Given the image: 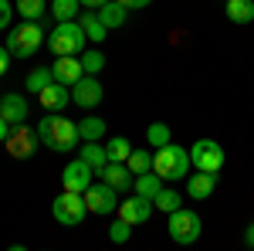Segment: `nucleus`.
I'll list each match as a JSON object with an SVG mask.
<instances>
[{"mask_svg": "<svg viewBox=\"0 0 254 251\" xmlns=\"http://www.w3.org/2000/svg\"><path fill=\"white\" fill-rule=\"evenodd\" d=\"M126 163H129V170H132V173H149V170H153V153H149V150H136V146H132V153H129V160H126Z\"/></svg>", "mask_w": 254, "mask_h": 251, "instance_id": "obj_28", "label": "nucleus"}, {"mask_svg": "<svg viewBox=\"0 0 254 251\" xmlns=\"http://www.w3.org/2000/svg\"><path fill=\"white\" fill-rule=\"evenodd\" d=\"M166 143H173V133H170V126L166 122H149V129H146V146H166Z\"/></svg>", "mask_w": 254, "mask_h": 251, "instance_id": "obj_27", "label": "nucleus"}, {"mask_svg": "<svg viewBox=\"0 0 254 251\" xmlns=\"http://www.w3.org/2000/svg\"><path fill=\"white\" fill-rule=\"evenodd\" d=\"M92 183H95V170H92V167H88L81 156H78V160H71V163L61 170V187H64V190L85 193Z\"/></svg>", "mask_w": 254, "mask_h": 251, "instance_id": "obj_10", "label": "nucleus"}, {"mask_svg": "<svg viewBox=\"0 0 254 251\" xmlns=\"http://www.w3.org/2000/svg\"><path fill=\"white\" fill-rule=\"evenodd\" d=\"M78 24L85 27V34H88V41H92V44L105 41V34H109V27H105V24L98 20L95 10H81V14H78Z\"/></svg>", "mask_w": 254, "mask_h": 251, "instance_id": "obj_19", "label": "nucleus"}, {"mask_svg": "<svg viewBox=\"0 0 254 251\" xmlns=\"http://www.w3.org/2000/svg\"><path fill=\"white\" fill-rule=\"evenodd\" d=\"M81 68H85V75H98L102 68H105V55L92 48V51H81Z\"/></svg>", "mask_w": 254, "mask_h": 251, "instance_id": "obj_31", "label": "nucleus"}, {"mask_svg": "<svg viewBox=\"0 0 254 251\" xmlns=\"http://www.w3.org/2000/svg\"><path fill=\"white\" fill-rule=\"evenodd\" d=\"M17 14V7H10V0H0V31L10 27V17Z\"/></svg>", "mask_w": 254, "mask_h": 251, "instance_id": "obj_33", "label": "nucleus"}, {"mask_svg": "<svg viewBox=\"0 0 254 251\" xmlns=\"http://www.w3.org/2000/svg\"><path fill=\"white\" fill-rule=\"evenodd\" d=\"M81 10H85L81 0H51V7H48V14L55 20H78Z\"/></svg>", "mask_w": 254, "mask_h": 251, "instance_id": "obj_23", "label": "nucleus"}, {"mask_svg": "<svg viewBox=\"0 0 254 251\" xmlns=\"http://www.w3.org/2000/svg\"><path fill=\"white\" fill-rule=\"evenodd\" d=\"M105 95V88H102V82L95 75H81L75 85H71V102L78 105V109H95L98 102Z\"/></svg>", "mask_w": 254, "mask_h": 251, "instance_id": "obj_11", "label": "nucleus"}, {"mask_svg": "<svg viewBox=\"0 0 254 251\" xmlns=\"http://www.w3.org/2000/svg\"><path fill=\"white\" fill-rule=\"evenodd\" d=\"M38 143H41L38 129H27V126L20 122V126H10V136H7V143H3V146H7V153H10V156L27 160V156H34Z\"/></svg>", "mask_w": 254, "mask_h": 251, "instance_id": "obj_9", "label": "nucleus"}, {"mask_svg": "<svg viewBox=\"0 0 254 251\" xmlns=\"http://www.w3.org/2000/svg\"><path fill=\"white\" fill-rule=\"evenodd\" d=\"M153 207H159V211L170 214V211H176V207H183V197H180L176 190H170V187H163V190L153 197Z\"/></svg>", "mask_w": 254, "mask_h": 251, "instance_id": "obj_30", "label": "nucleus"}, {"mask_svg": "<svg viewBox=\"0 0 254 251\" xmlns=\"http://www.w3.org/2000/svg\"><path fill=\"white\" fill-rule=\"evenodd\" d=\"M119 217H122V221H129L132 228H136V224H146V221L153 217V200H149V197H142V193L129 197V200H119Z\"/></svg>", "mask_w": 254, "mask_h": 251, "instance_id": "obj_12", "label": "nucleus"}, {"mask_svg": "<svg viewBox=\"0 0 254 251\" xmlns=\"http://www.w3.org/2000/svg\"><path fill=\"white\" fill-rule=\"evenodd\" d=\"M166 231H170V238H173L176 245H193V241H200L203 221H200V214L190 211V207H176V211H170Z\"/></svg>", "mask_w": 254, "mask_h": 251, "instance_id": "obj_6", "label": "nucleus"}, {"mask_svg": "<svg viewBox=\"0 0 254 251\" xmlns=\"http://www.w3.org/2000/svg\"><path fill=\"white\" fill-rule=\"evenodd\" d=\"M14 7H17V14L24 20H41L44 14H48V0H14Z\"/></svg>", "mask_w": 254, "mask_h": 251, "instance_id": "obj_24", "label": "nucleus"}, {"mask_svg": "<svg viewBox=\"0 0 254 251\" xmlns=\"http://www.w3.org/2000/svg\"><path fill=\"white\" fill-rule=\"evenodd\" d=\"M38 102L48 109V112H64L68 102H71V85H64V82H51L44 92H38Z\"/></svg>", "mask_w": 254, "mask_h": 251, "instance_id": "obj_14", "label": "nucleus"}, {"mask_svg": "<svg viewBox=\"0 0 254 251\" xmlns=\"http://www.w3.org/2000/svg\"><path fill=\"white\" fill-rule=\"evenodd\" d=\"M190 163L193 170H207V173H220L227 156H224V146L217 139H196L190 146Z\"/></svg>", "mask_w": 254, "mask_h": 251, "instance_id": "obj_7", "label": "nucleus"}, {"mask_svg": "<svg viewBox=\"0 0 254 251\" xmlns=\"http://www.w3.org/2000/svg\"><path fill=\"white\" fill-rule=\"evenodd\" d=\"M7 68H10V51L7 44H0V75H7Z\"/></svg>", "mask_w": 254, "mask_h": 251, "instance_id": "obj_35", "label": "nucleus"}, {"mask_svg": "<svg viewBox=\"0 0 254 251\" xmlns=\"http://www.w3.org/2000/svg\"><path fill=\"white\" fill-rule=\"evenodd\" d=\"M244 245L254 248V224H248V231H244Z\"/></svg>", "mask_w": 254, "mask_h": 251, "instance_id": "obj_37", "label": "nucleus"}, {"mask_svg": "<svg viewBox=\"0 0 254 251\" xmlns=\"http://www.w3.org/2000/svg\"><path fill=\"white\" fill-rule=\"evenodd\" d=\"M78 150H81V160L95 170V176H98V170L109 163V156H105V146H98V139H92V143H78Z\"/></svg>", "mask_w": 254, "mask_h": 251, "instance_id": "obj_21", "label": "nucleus"}, {"mask_svg": "<svg viewBox=\"0 0 254 251\" xmlns=\"http://www.w3.org/2000/svg\"><path fill=\"white\" fill-rule=\"evenodd\" d=\"M78 136H81V143L102 139V136H105V119H98V116H85V119L78 122Z\"/></svg>", "mask_w": 254, "mask_h": 251, "instance_id": "obj_25", "label": "nucleus"}, {"mask_svg": "<svg viewBox=\"0 0 254 251\" xmlns=\"http://www.w3.org/2000/svg\"><path fill=\"white\" fill-rule=\"evenodd\" d=\"M51 82H55V72H51V68H34L24 85H27V92H44Z\"/></svg>", "mask_w": 254, "mask_h": 251, "instance_id": "obj_29", "label": "nucleus"}, {"mask_svg": "<svg viewBox=\"0 0 254 251\" xmlns=\"http://www.w3.org/2000/svg\"><path fill=\"white\" fill-rule=\"evenodd\" d=\"M38 136H41V143L48 150H55V153H68V150H75L81 143L78 122L64 119V112H48L44 119H38Z\"/></svg>", "mask_w": 254, "mask_h": 251, "instance_id": "obj_1", "label": "nucleus"}, {"mask_svg": "<svg viewBox=\"0 0 254 251\" xmlns=\"http://www.w3.org/2000/svg\"><path fill=\"white\" fill-rule=\"evenodd\" d=\"M51 72H55V82H64V85H75L85 75L78 55H58V61L51 65Z\"/></svg>", "mask_w": 254, "mask_h": 251, "instance_id": "obj_16", "label": "nucleus"}, {"mask_svg": "<svg viewBox=\"0 0 254 251\" xmlns=\"http://www.w3.org/2000/svg\"><path fill=\"white\" fill-rule=\"evenodd\" d=\"M102 3H105V0H81V7H85V10H98Z\"/></svg>", "mask_w": 254, "mask_h": 251, "instance_id": "obj_38", "label": "nucleus"}, {"mask_svg": "<svg viewBox=\"0 0 254 251\" xmlns=\"http://www.w3.org/2000/svg\"><path fill=\"white\" fill-rule=\"evenodd\" d=\"M95 14H98V20H102V24H105L109 31L122 27V24H126V17H129V10H126V7H122L119 0H105V3L98 7Z\"/></svg>", "mask_w": 254, "mask_h": 251, "instance_id": "obj_18", "label": "nucleus"}, {"mask_svg": "<svg viewBox=\"0 0 254 251\" xmlns=\"http://www.w3.org/2000/svg\"><path fill=\"white\" fill-rule=\"evenodd\" d=\"M132 153V143L126 139V136H116V139H109V146H105V156H109V163H126Z\"/></svg>", "mask_w": 254, "mask_h": 251, "instance_id": "obj_26", "label": "nucleus"}, {"mask_svg": "<svg viewBox=\"0 0 254 251\" xmlns=\"http://www.w3.org/2000/svg\"><path fill=\"white\" fill-rule=\"evenodd\" d=\"M85 197V207H88V214H116L119 211V190L116 187H109L105 180H98V183H92L88 190L81 193Z\"/></svg>", "mask_w": 254, "mask_h": 251, "instance_id": "obj_8", "label": "nucleus"}, {"mask_svg": "<svg viewBox=\"0 0 254 251\" xmlns=\"http://www.w3.org/2000/svg\"><path fill=\"white\" fill-rule=\"evenodd\" d=\"M217 187V173H207V170H196V173H187V197L190 200H207Z\"/></svg>", "mask_w": 254, "mask_h": 251, "instance_id": "obj_17", "label": "nucleus"}, {"mask_svg": "<svg viewBox=\"0 0 254 251\" xmlns=\"http://www.w3.org/2000/svg\"><path fill=\"white\" fill-rule=\"evenodd\" d=\"M88 44V34L78 20H58V27L48 34V48L55 55H81Z\"/></svg>", "mask_w": 254, "mask_h": 251, "instance_id": "obj_4", "label": "nucleus"}, {"mask_svg": "<svg viewBox=\"0 0 254 251\" xmlns=\"http://www.w3.org/2000/svg\"><path fill=\"white\" fill-rule=\"evenodd\" d=\"M227 20L231 24H251L254 20V0H227Z\"/></svg>", "mask_w": 254, "mask_h": 251, "instance_id": "obj_22", "label": "nucleus"}, {"mask_svg": "<svg viewBox=\"0 0 254 251\" xmlns=\"http://www.w3.org/2000/svg\"><path fill=\"white\" fill-rule=\"evenodd\" d=\"M153 170H156L166 183H170V180H183V176L193 170L190 150H183V146H176V143H166V146L153 150Z\"/></svg>", "mask_w": 254, "mask_h": 251, "instance_id": "obj_2", "label": "nucleus"}, {"mask_svg": "<svg viewBox=\"0 0 254 251\" xmlns=\"http://www.w3.org/2000/svg\"><path fill=\"white\" fill-rule=\"evenodd\" d=\"M163 187H166V180H163L156 170H149V173H139V176H136V183H132V190L142 193V197H149V200H153V197H156Z\"/></svg>", "mask_w": 254, "mask_h": 251, "instance_id": "obj_20", "label": "nucleus"}, {"mask_svg": "<svg viewBox=\"0 0 254 251\" xmlns=\"http://www.w3.org/2000/svg\"><path fill=\"white\" fill-rule=\"evenodd\" d=\"M51 217L64 224V228H78L81 221L88 217V207H85V197L75 190H61L55 200H51Z\"/></svg>", "mask_w": 254, "mask_h": 251, "instance_id": "obj_5", "label": "nucleus"}, {"mask_svg": "<svg viewBox=\"0 0 254 251\" xmlns=\"http://www.w3.org/2000/svg\"><path fill=\"white\" fill-rule=\"evenodd\" d=\"M27 98L17 95V92H7V95H0V116L7 119L10 126H20V122H27Z\"/></svg>", "mask_w": 254, "mask_h": 251, "instance_id": "obj_15", "label": "nucleus"}, {"mask_svg": "<svg viewBox=\"0 0 254 251\" xmlns=\"http://www.w3.org/2000/svg\"><path fill=\"white\" fill-rule=\"evenodd\" d=\"M119 3H122L126 10H142V7H149L153 0H119Z\"/></svg>", "mask_w": 254, "mask_h": 251, "instance_id": "obj_34", "label": "nucleus"}, {"mask_svg": "<svg viewBox=\"0 0 254 251\" xmlns=\"http://www.w3.org/2000/svg\"><path fill=\"white\" fill-rule=\"evenodd\" d=\"M129 238H132V224H129V221L119 217V221L109 224V241H112V245H126Z\"/></svg>", "mask_w": 254, "mask_h": 251, "instance_id": "obj_32", "label": "nucleus"}, {"mask_svg": "<svg viewBox=\"0 0 254 251\" xmlns=\"http://www.w3.org/2000/svg\"><path fill=\"white\" fill-rule=\"evenodd\" d=\"M41 44H44L41 20H24V24H17V27H10V38H7L10 58H34Z\"/></svg>", "mask_w": 254, "mask_h": 251, "instance_id": "obj_3", "label": "nucleus"}, {"mask_svg": "<svg viewBox=\"0 0 254 251\" xmlns=\"http://www.w3.org/2000/svg\"><path fill=\"white\" fill-rule=\"evenodd\" d=\"M224 3H227V0H224Z\"/></svg>", "mask_w": 254, "mask_h": 251, "instance_id": "obj_39", "label": "nucleus"}, {"mask_svg": "<svg viewBox=\"0 0 254 251\" xmlns=\"http://www.w3.org/2000/svg\"><path fill=\"white\" fill-rule=\"evenodd\" d=\"M7 136H10V122H7V119L0 116V146L7 143Z\"/></svg>", "mask_w": 254, "mask_h": 251, "instance_id": "obj_36", "label": "nucleus"}, {"mask_svg": "<svg viewBox=\"0 0 254 251\" xmlns=\"http://www.w3.org/2000/svg\"><path fill=\"white\" fill-rule=\"evenodd\" d=\"M98 180H105L109 187H116L119 193H126V190H132L136 173L129 170V163H105V167L98 170Z\"/></svg>", "mask_w": 254, "mask_h": 251, "instance_id": "obj_13", "label": "nucleus"}]
</instances>
